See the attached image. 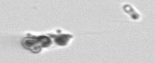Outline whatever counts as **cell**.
<instances>
[{"label":"cell","instance_id":"6da1fadb","mask_svg":"<svg viewBox=\"0 0 155 63\" xmlns=\"http://www.w3.org/2000/svg\"><path fill=\"white\" fill-rule=\"evenodd\" d=\"M21 44L25 49L38 54L40 52L42 48L49 47L52 44V40L45 36H31L24 38Z\"/></svg>","mask_w":155,"mask_h":63},{"label":"cell","instance_id":"7a4b0ae2","mask_svg":"<svg viewBox=\"0 0 155 63\" xmlns=\"http://www.w3.org/2000/svg\"><path fill=\"white\" fill-rule=\"evenodd\" d=\"M52 38L54 39V41L56 45L59 46H65L67 45L72 36L69 34H60V35H50Z\"/></svg>","mask_w":155,"mask_h":63},{"label":"cell","instance_id":"3957f363","mask_svg":"<svg viewBox=\"0 0 155 63\" xmlns=\"http://www.w3.org/2000/svg\"><path fill=\"white\" fill-rule=\"evenodd\" d=\"M124 10L125 12L129 14L133 19H138L140 17V15L136 12V11L133 9V8L130 5H125L123 7Z\"/></svg>","mask_w":155,"mask_h":63}]
</instances>
